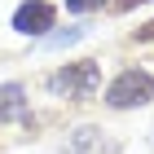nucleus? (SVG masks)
Listing matches in <instances>:
<instances>
[{"mask_svg": "<svg viewBox=\"0 0 154 154\" xmlns=\"http://www.w3.org/2000/svg\"><path fill=\"white\" fill-rule=\"evenodd\" d=\"M53 22H57V9L48 0H22L13 9V31L18 35H48Z\"/></svg>", "mask_w": 154, "mask_h": 154, "instance_id": "3", "label": "nucleus"}, {"mask_svg": "<svg viewBox=\"0 0 154 154\" xmlns=\"http://www.w3.org/2000/svg\"><path fill=\"white\" fill-rule=\"evenodd\" d=\"M9 119H31L22 84H0V123H9Z\"/></svg>", "mask_w": 154, "mask_h": 154, "instance_id": "5", "label": "nucleus"}, {"mask_svg": "<svg viewBox=\"0 0 154 154\" xmlns=\"http://www.w3.org/2000/svg\"><path fill=\"white\" fill-rule=\"evenodd\" d=\"M88 35V26H71V31H53V35H44V48H66V44H75V40H84Z\"/></svg>", "mask_w": 154, "mask_h": 154, "instance_id": "6", "label": "nucleus"}, {"mask_svg": "<svg viewBox=\"0 0 154 154\" xmlns=\"http://www.w3.org/2000/svg\"><path fill=\"white\" fill-rule=\"evenodd\" d=\"M66 154H119V141L97 123H79L66 137Z\"/></svg>", "mask_w": 154, "mask_h": 154, "instance_id": "4", "label": "nucleus"}, {"mask_svg": "<svg viewBox=\"0 0 154 154\" xmlns=\"http://www.w3.org/2000/svg\"><path fill=\"white\" fill-rule=\"evenodd\" d=\"M106 0H66V9L71 13H93V9H101Z\"/></svg>", "mask_w": 154, "mask_h": 154, "instance_id": "7", "label": "nucleus"}, {"mask_svg": "<svg viewBox=\"0 0 154 154\" xmlns=\"http://www.w3.org/2000/svg\"><path fill=\"white\" fill-rule=\"evenodd\" d=\"M150 101H154V75L137 71V66L119 71L110 79V88H106V106L110 110H137V106H150Z\"/></svg>", "mask_w": 154, "mask_h": 154, "instance_id": "1", "label": "nucleus"}, {"mask_svg": "<svg viewBox=\"0 0 154 154\" xmlns=\"http://www.w3.org/2000/svg\"><path fill=\"white\" fill-rule=\"evenodd\" d=\"M137 40H141V44H145V40H154V22H145L141 31H137Z\"/></svg>", "mask_w": 154, "mask_h": 154, "instance_id": "9", "label": "nucleus"}, {"mask_svg": "<svg viewBox=\"0 0 154 154\" xmlns=\"http://www.w3.org/2000/svg\"><path fill=\"white\" fill-rule=\"evenodd\" d=\"M137 5H150V0H115V9H119V13H128V9H137Z\"/></svg>", "mask_w": 154, "mask_h": 154, "instance_id": "8", "label": "nucleus"}, {"mask_svg": "<svg viewBox=\"0 0 154 154\" xmlns=\"http://www.w3.org/2000/svg\"><path fill=\"white\" fill-rule=\"evenodd\" d=\"M97 84H101V66H97V62H71V66H62V71L48 75V93L84 101V97L97 93Z\"/></svg>", "mask_w": 154, "mask_h": 154, "instance_id": "2", "label": "nucleus"}]
</instances>
